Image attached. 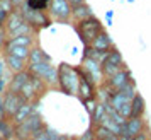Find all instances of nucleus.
I'll return each mask as SVG.
<instances>
[{"mask_svg":"<svg viewBox=\"0 0 151 140\" xmlns=\"http://www.w3.org/2000/svg\"><path fill=\"white\" fill-rule=\"evenodd\" d=\"M58 85L65 94L68 96H78L80 87V74L76 67H71L68 63H61L58 67Z\"/></svg>","mask_w":151,"mask_h":140,"instance_id":"1","label":"nucleus"},{"mask_svg":"<svg viewBox=\"0 0 151 140\" xmlns=\"http://www.w3.org/2000/svg\"><path fill=\"white\" fill-rule=\"evenodd\" d=\"M46 128V123L42 121L41 114L32 113L29 118H26L22 123L15 125V140H31L36 133H39L41 130Z\"/></svg>","mask_w":151,"mask_h":140,"instance_id":"2","label":"nucleus"},{"mask_svg":"<svg viewBox=\"0 0 151 140\" xmlns=\"http://www.w3.org/2000/svg\"><path fill=\"white\" fill-rule=\"evenodd\" d=\"M75 29H76V33H78V36H80V39H82L83 44H92L93 39L104 31V26L97 17L92 15L88 19H83V21L76 22Z\"/></svg>","mask_w":151,"mask_h":140,"instance_id":"3","label":"nucleus"},{"mask_svg":"<svg viewBox=\"0 0 151 140\" xmlns=\"http://www.w3.org/2000/svg\"><path fill=\"white\" fill-rule=\"evenodd\" d=\"M27 70L31 74L41 77L42 80L48 84V87L58 85V69L51 63V60H42V62H39V63L27 65Z\"/></svg>","mask_w":151,"mask_h":140,"instance_id":"4","label":"nucleus"},{"mask_svg":"<svg viewBox=\"0 0 151 140\" xmlns=\"http://www.w3.org/2000/svg\"><path fill=\"white\" fill-rule=\"evenodd\" d=\"M19 10L22 12L24 19H26L36 31H39V29H42V28H48L49 24H51V19H49V15L46 14V10H34V9L29 7L26 2L19 7Z\"/></svg>","mask_w":151,"mask_h":140,"instance_id":"5","label":"nucleus"},{"mask_svg":"<svg viewBox=\"0 0 151 140\" xmlns=\"http://www.w3.org/2000/svg\"><path fill=\"white\" fill-rule=\"evenodd\" d=\"M100 67H102V74L105 79H109L110 75H114L116 72L124 69V60L121 51L117 48H112L110 51H107V55L104 56V60L100 62Z\"/></svg>","mask_w":151,"mask_h":140,"instance_id":"6","label":"nucleus"},{"mask_svg":"<svg viewBox=\"0 0 151 140\" xmlns=\"http://www.w3.org/2000/svg\"><path fill=\"white\" fill-rule=\"evenodd\" d=\"M48 89V84L42 80L41 77H37V75H31V79L27 80V84L22 87L21 94L24 96L26 101H36V99L39 98L41 94H44V91Z\"/></svg>","mask_w":151,"mask_h":140,"instance_id":"7","label":"nucleus"},{"mask_svg":"<svg viewBox=\"0 0 151 140\" xmlns=\"http://www.w3.org/2000/svg\"><path fill=\"white\" fill-rule=\"evenodd\" d=\"M71 10H73V7L68 0H51L48 9L51 19L58 22H68L71 19Z\"/></svg>","mask_w":151,"mask_h":140,"instance_id":"8","label":"nucleus"},{"mask_svg":"<svg viewBox=\"0 0 151 140\" xmlns=\"http://www.w3.org/2000/svg\"><path fill=\"white\" fill-rule=\"evenodd\" d=\"M24 103H26V99L21 92H12V91L5 92L4 94V108H5V113H7V118L12 120V116L17 113V109Z\"/></svg>","mask_w":151,"mask_h":140,"instance_id":"9","label":"nucleus"},{"mask_svg":"<svg viewBox=\"0 0 151 140\" xmlns=\"http://www.w3.org/2000/svg\"><path fill=\"white\" fill-rule=\"evenodd\" d=\"M82 67L87 70V74L90 75V79H92L97 85H100L102 82H105V77H104V74H102V67H100V62H99V60L83 56Z\"/></svg>","mask_w":151,"mask_h":140,"instance_id":"10","label":"nucleus"},{"mask_svg":"<svg viewBox=\"0 0 151 140\" xmlns=\"http://www.w3.org/2000/svg\"><path fill=\"white\" fill-rule=\"evenodd\" d=\"M129 80H132V79H131V72L127 69H121L119 72H116L114 75H110L109 79H105V85L109 87L110 91L116 92V91H121Z\"/></svg>","mask_w":151,"mask_h":140,"instance_id":"11","label":"nucleus"},{"mask_svg":"<svg viewBox=\"0 0 151 140\" xmlns=\"http://www.w3.org/2000/svg\"><path fill=\"white\" fill-rule=\"evenodd\" d=\"M26 19H24V15H22V12L19 10V7L15 9L12 14L7 17V21H5V33H7V38H12V36L15 34V31L19 28H22L24 24H26Z\"/></svg>","mask_w":151,"mask_h":140,"instance_id":"12","label":"nucleus"},{"mask_svg":"<svg viewBox=\"0 0 151 140\" xmlns=\"http://www.w3.org/2000/svg\"><path fill=\"white\" fill-rule=\"evenodd\" d=\"M31 72H29L27 69L22 70V72H15L14 75H12V79L9 80L7 84V91H12V92H21L22 87L27 84V80L31 79Z\"/></svg>","mask_w":151,"mask_h":140,"instance_id":"13","label":"nucleus"},{"mask_svg":"<svg viewBox=\"0 0 151 140\" xmlns=\"http://www.w3.org/2000/svg\"><path fill=\"white\" fill-rule=\"evenodd\" d=\"M144 132V121L143 118H127L126 123L122 125V133L124 137H129V139H134L137 133Z\"/></svg>","mask_w":151,"mask_h":140,"instance_id":"14","label":"nucleus"},{"mask_svg":"<svg viewBox=\"0 0 151 140\" xmlns=\"http://www.w3.org/2000/svg\"><path fill=\"white\" fill-rule=\"evenodd\" d=\"M32 113H34V101H26V103L17 109V113L12 116V123H14V125H19V123H22L26 118H29Z\"/></svg>","mask_w":151,"mask_h":140,"instance_id":"15","label":"nucleus"},{"mask_svg":"<svg viewBox=\"0 0 151 140\" xmlns=\"http://www.w3.org/2000/svg\"><path fill=\"white\" fill-rule=\"evenodd\" d=\"M4 58H5V63H7L9 70L12 74L22 72V70L27 69V60H24V58H19V56H14V55H7V53H4Z\"/></svg>","mask_w":151,"mask_h":140,"instance_id":"16","label":"nucleus"},{"mask_svg":"<svg viewBox=\"0 0 151 140\" xmlns=\"http://www.w3.org/2000/svg\"><path fill=\"white\" fill-rule=\"evenodd\" d=\"M144 111H146V103L141 94H137L131 99V116L129 118H143Z\"/></svg>","mask_w":151,"mask_h":140,"instance_id":"17","label":"nucleus"},{"mask_svg":"<svg viewBox=\"0 0 151 140\" xmlns=\"http://www.w3.org/2000/svg\"><path fill=\"white\" fill-rule=\"evenodd\" d=\"M92 46H93L95 50H100V51H110L112 48H116L114 43H112V39H110V36L107 34L105 31H102V33L93 39Z\"/></svg>","mask_w":151,"mask_h":140,"instance_id":"18","label":"nucleus"},{"mask_svg":"<svg viewBox=\"0 0 151 140\" xmlns=\"http://www.w3.org/2000/svg\"><path fill=\"white\" fill-rule=\"evenodd\" d=\"M93 15V12H92V9L87 5V4H80V5H75L73 7V10H71V19L76 22L83 21V19H88V17H92Z\"/></svg>","mask_w":151,"mask_h":140,"instance_id":"19","label":"nucleus"},{"mask_svg":"<svg viewBox=\"0 0 151 140\" xmlns=\"http://www.w3.org/2000/svg\"><path fill=\"white\" fill-rule=\"evenodd\" d=\"M93 135H95V140H117L119 135L112 132L110 128H107L105 125H95V130H93Z\"/></svg>","mask_w":151,"mask_h":140,"instance_id":"20","label":"nucleus"},{"mask_svg":"<svg viewBox=\"0 0 151 140\" xmlns=\"http://www.w3.org/2000/svg\"><path fill=\"white\" fill-rule=\"evenodd\" d=\"M4 44H17V46H29V48H32L34 36L32 34H21V36H14V38H7Z\"/></svg>","mask_w":151,"mask_h":140,"instance_id":"21","label":"nucleus"},{"mask_svg":"<svg viewBox=\"0 0 151 140\" xmlns=\"http://www.w3.org/2000/svg\"><path fill=\"white\" fill-rule=\"evenodd\" d=\"M15 5L12 0H0V24H5L7 17L15 10Z\"/></svg>","mask_w":151,"mask_h":140,"instance_id":"22","label":"nucleus"},{"mask_svg":"<svg viewBox=\"0 0 151 140\" xmlns=\"http://www.w3.org/2000/svg\"><path fill=\"white\" fill-rule=\"evenodd\" d=\"M0 133L4 139H14L15 137V125L12 123V120L4 118L0 120Z\"/></svg>","mask_w":151,"mask_h":140,"instance_id":"23","label":"nucleus"},{"mask_svg":"<svg viewBox=\"0 0 151 140\" xmlns=\"http://www.w3.org/2000/svg\"><path fill=\"white\" fill-rule=\"evenodd\" d=\"M31 140H66V137L58 135L55 130H51L49 126H46L44 130H41L39 133H36V135H34Z\"/></svg>","mask_w":151,"mask_h":140,"instance_id":"24","label":"nucleus"},{"mask_svg":"<svg viewBox=\"0 0 151 140\" xmlns=\"http://www.w3.org/2000/svg\"><path fill=\"white\" fill-rule=\"evenodd\" d=\"M42 60H51V56L46 55L39 46H32L31 48V53H29V58H27V65H32V63H39Z\"/></svg>","mask_w":151,"mask_h":140,"instance_id":"25","label":"nucleus"},{"mask_svg":"<svg viewBox=\"0 0 151 140\" xmlns=\"http://www.w3.org/2000/svg\"><path fill=\"white\" fill-rule=\"evenodd\" d=\"M105 114H107V111H105V103H97V108L95 111L92 113V125H100L104 121V118H105Z\"/></svg>","mask_w":151,"mask_h":140,"instance_id":"26","label":"nucleus"},{"mask_svg":"<svg viewBox=\"0 0 151 140\" xmlns=\"http://www.w3.org/2000/svg\"><path fill=\"white\" fill-rule=\"evenodd\" d=\"M26 4L34 10H48L51 0H26Z\"/></svg>","mask_w":151,"mask_h":140,"instance_id":"27","label":"nucleus"},{"mask_svg":"<svg viewBox=\"0 0 151 140\" xmlns=\"http://www.w3.org/2000/svg\"><path fill=\"white\" fill-rule=\"evenodd\" d=\"M78 140H95V135H93V130H88V132H85L80 137Z\"/></svg>","mask_w":151,"mask_h":140,"instance_id":"28","label":"nucleus"},{"mask_svg":"<svg viewBox=\"0 0 151 140\" xmlns=\"http://www.w3.org/2000/svg\"><path fill=\"white\" fill-rule=\"evenodd\" d=\"M132 140H150V139H148L146 132H141V133H137V135H136V137H134Z\"/></svg>","mask_w":151,"mask_h":140,"instance_id":"29","label":"nucleus"},{"mask_svg":"<svg viewBox=\"0 0 151 140\" xmlns=\"http://www.w3.org/2000/svg\"><path fill=\"white\" fill-rule=\"evenodd\" d=\"M7 118V113H5V108H4V103H0V120Z\"/></svg>","mask_w":151,"mask_h":140,"instance_id":"30","label":"nucleus"},{"mask_svg":"<svg viewBox=\"0 0 151 140\" xmlns=\"http://www.w3.org/2000/svg\"><path fill=\"white\" fill-rule=\"evenodd\" d=\"M70 4H71V7H75V5H80V4H85V0H68Z\"/></svg>","mask_w":151,"mask_h":140,"instance_id":"31","label":"nucleus"},{"mask_svg":"<svg viewBox=\"0 0 151 140\" xmlns=\"http://www.w3.org/2000/svg\"><path fill=\"white\" fill-rule=\"evenodd\" d=\"M12 2H14V5H15V7H21V5L24 4V2H26V0H12Z\"/></svg>","mask_w":151,"mask_h":140,"instance_id":"32","label":"nucleus"},{"mask_svg":"<svg viewBox=\"0 0 151 140\" xmlns=\"http://www.w3.org/2000/svg\"><path fill=\"white\" fill-rule=\"evenodd\" d=\"M0 103H4V94H2V91H0Z\"/></svg>","mask_w":151,"mask_h":140,"instance_id":"33","label":"nucleus"},{"mask_svg":"<svg viewBox=\"0 0 151 140\" xmlns=\"http://www.w3.org/2000/svg\"><path fill=\"white\" fill-rule=\"evenodd\" d=\"M4 140H14V139H4Z\"/></svg>","mask_w":151,"mask_h":140,"instance_id":"34","label":"nucleus"},{"mask_svg":"<svg viewBox=\"0 0 151 140\" xmlns=\"http://www.w3.org/2000/svg\"><path fill=\"white\" fill-rule=\"evenodd\" d=\"M150 140H151V139H150Z\"/></svg>","mask_w":151,"mask_h":140,"instance_id":"35","label":"nucleus"}]
</instances>
